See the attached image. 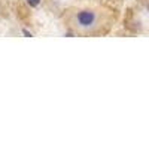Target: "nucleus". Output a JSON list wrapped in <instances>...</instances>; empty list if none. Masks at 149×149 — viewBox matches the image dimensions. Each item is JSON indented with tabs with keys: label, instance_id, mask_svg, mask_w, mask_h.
Wrapping results in <instances>:
<instances>
[{
	"label": "nucleus",
	"instance_id": "obj_1",
	"mask_svg": "<svg viewBox=\"0 0 149 149\" xmlns=\"http://www.w3.org/2000/svg\"><path fill=\"white\" fill-rule=\"evenodd\" d=\"M74 22L79 29H91L94 27V24L97 22V14L94 10H90V9H84V10H79L76 17H74Z\"/></svg>",
	"mask_w": 149,
	"mask_h": 149
},
{
	"label": "nucleus",
	"instance_id": "obj_2",
	"mask_svg": "<svg viewBox=\"0 0 149 149\" xmlns=\"http://www.w3.org/2000/svg\"><path fill=\"white\" fill-rule=\"evenodd\" d=\"M26 2H27V5H29L30 8H36V6L40 5L42 0H26Z\"/></svg>",
	"mask_w": 149,
	"mask_h": 149
},
{
	"label": "nucleus",
	"instance_id": "obj_3",
	"mask_svg": "<svg viewBox=\"0 0 149 149\" xmlns=\"http://www.w3.org/2000/svg\"><path fill=\"white\" fill-rule=\"evenodd\" d=\"M21 31H22V34L26 36V37H31V36H33V34H31V31H29L27 29H22Z\"/></svg>",
	"mask_w": 149,
	"mask_h": 149
}]
</instances>
